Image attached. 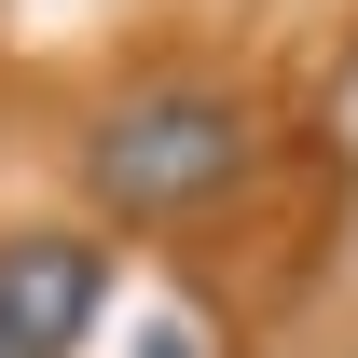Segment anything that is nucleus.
I'll use <instances>...</instances> for the list:
<instances>
[{
  "instance_id": "1",
  "label": "nucleus",
  "mask_w": 358,
  "mask_h": 358,
  "mask_svg": "<svg viewBox=\"0 0 358 358\" xmlns=\"http://www.w3.org/2000/svg\"><path fill=\"white\" fill-rule=\"evenodd\" d=\"M69 166H83V207L124 221V234L193 221V207H221L234 179L262 166V96L221 83V69H152V83L96 96V124H83Z\"/></svg>"
},
{
  "instance_id": "3",
  "label": "nucleus",
  "mask_w": 358,
  "mask_h": 358,
  "mask_svg": "<svg viewBox=\"0 0 358 358\" xmlns=\"http://www.w3.org/2000/svg\"><path fill=\"white\" fill-rule=\"evenodd\" d=\"M138 358H207V345H193V331L166 317V331H138Z\"/></svg>"
},
{
  "instance_id": "2",
  "label": "nucleus",
  "mask_w": 358,
  "mask_h": 358,
  "mask_svg": "<svg viewBox=\"0 0 358 358\" xmlns=\"http://www.w3.org/2000/svg\"><path fill=\"white\" fill-rule=\"evenodd\" d=\"M110 317V234L14 221L0 234V358H83Z\"/></svg>"
}]
</instances>
